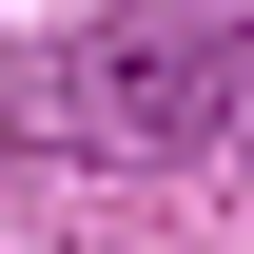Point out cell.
<instances>
[{
  "label": "cell",
  "mask_w": 254,
  "mask_h": 254,
  "mask_svg": "<svg viewBox=\"0 0 254 254\" xmlns=\"http://www.w3.org/2000/svg\"><path fill=\"white\" fill-rule=\"evenodd\" d=\"M235 78H254L235 20H118V39H78V59L39 78V118L59 137H215Z\"/></svg>",
  "instance_id": "obj_1"
}]
</instances>
